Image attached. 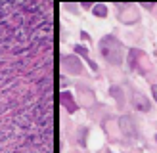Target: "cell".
Returning <instances> with one entry per match:
<instances>
[{
    "mask_svg": "<svg viewBox=\"0 0 157 153\" xmlns=\"http://www.w3.org/2000/svg\"><path fill=\"white\" fill-rule=\"evenodd\" d=\"M100 52L111 65L123 63V46L115 36H104L100 40Z\"/></svg>",
    "mask_w": 157,
    "mask_h": 153,
    "instance_id": "obj_1",
    "label": "cell"
},
{
    "mask_svg": "<svg viewBox=\"0 0 157 153\" xmlns=\"http://www.w3.org/2000/svg\"><path fill=\"white\" fill-rule=\"evenodd\" d=\"M119 126H121V132L124 136H128V138H136V125H134V121H132V117H128V115H124V117L119 119Z\"/></svg>",
    "mask_w": 157,
    "mask_h": 153,
    "instance_id": "obj_2",
    "label": "cell"
},
{
    "mask_svg": "<svg viewBox=\"0 0 157 153\" xmlns=\"http://www.w3.org/2000/svg\"><path fill=\"white\" fill-rule=\"evenodd\" d=\"M132 105H134L138 111H144V113H147L151 109L150 99H147L144 94H140V92H134V94H132Z\"/></svg>",
    "mask_w": 157,
    "mask_h": 153,
    "instance_id": "obj_3",
    "label": "cell"
},
{
    "mask_svg": "<svg viewBox=\"0 0 157 153\" xmlns=\"http://www.w3.org/2000/svg\"><path fill=\"white\" fill-rule=\"evenodd\" d=\"M119 19H121L123 23H134V21L138 19V12L134 10V6H123V8H121Z\"/></svg>",
    "mask_w": 157,
    "mask_h": 153,
    "instance_id": "obj_4",
    "label": "cell"
},
{
    "mask_svg": "<svg viewBox=\"0 0 157 153\" xmlns=\"http://www.w3.org/2000/svg\"><path fill=\"white\" fill-rule=\"evenodd\" d=\"M94 13H96L98 17H105V15H107V6H105V4H98V6H94Z\"/></svg>",
    "mask_w": 157,
    "mask_h": 153,
    "instance_id": "obj_5",
    "label": "cell"
},
{
    "mask_svg": "<svg viewBox=\"0 0 157 153\" xmlns=\"http://www.w3.org/2000/svg\"><path fill=\"white\" fill-rule=\"evenodd\" d=\"M151 92H153V98H155V102H157V84L151 86Z\"/></svg>",
    "mask_w": 157,
    "mask_h": 153,
    "instance_id": "obj_6",
    "label": "cell"
},
{
    "mask_svg": "<svg viewBox=\"0 0 157 153\" xmlns=\"http://www.w3.org/2000/svg\"><path fill=\"white\" fill-rule=\"evenodd\" d=\"M155 142H157V134H155Z\"/></svg>",
    "mask_w": 157,
    "mask_h": 153,
    "instance_id": "obj_7",
    "label": "cell"
}]
</instances>
